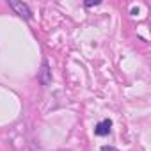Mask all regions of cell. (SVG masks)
<instances>
[{
    "label": "cell",
    "instance_id": "4",
    "mask_svg": "<svg viewBox=\"0 0 151 151\" xmlns=\"http://www.w3.org/2000/svg\"><path fill=\"white\" fill-rule=\"evenodd\" d=\"M98 4H100V0H87V2H86L87 7H93V6H98Z\"/></svg>",
    "mask_w": 151,
    "mask_h": 151
},
{
    "label": "cell",
    "instance_id": "2",
    "mask_svg": "<svg viewBox=\"0 0 151 151\" xmlns=\"http://www.w3.org/2000/svg\"><path fill=\"white\" fill-rule=\"evenodd\" d=\"M37 78L43 86H50L52 84V71H50V66L46 60H43L41 64V69H39V75H37Z\"/></svg>",
    "mask_w": 151,
    "mask_h": 151
},
{
    "label": "cell",
    "instance_id": "1",
    "mask_svg": "<svg viewBox=\"0 0 151 151\" xmlns=\"http://www.w3.org/2000/svg\"><path fill=\"white\" fill-rule=\"evenodd\" d=\"M9 6H11V9H14L16 14H20L22 18H25V20H30V18H32V13H30V9H29L27 4L18 2V0H9Z\"/></svg>",
    "mask_w": 151,
    "mask_h": 151
},
{
    "label": "cell",
    "instance_id": "3",
    "mask_svg": "<svg viewBox=\"0 0 151 151\" xmlns=\"http://www.w3.org/2000/svg\"><path fill=\"white\" fill-rule=\"evenodd\" d=\"M110 126H112V121H110V119H105V121H101V123L96 124V130H94V132H96V135L103 137V135H109Z\"/></svg>",
    "mask_w": 151,
    "mask_h": 151
},
{
    "label": "cell",
    "instance_id": "5",
    "mask_svg": "<svg viewBox=\"0 0 151 151\" xmlns=\"http://www.w3.org/2000/svg\"><path fill=\"white\" fill-rule=\"evenodd\" d=\"M101 151H117L116 147H112V146H103L101 147Z\"/></svg>",
    "mask_w": 151,
    "mask_h": 151
}]
</instances>
